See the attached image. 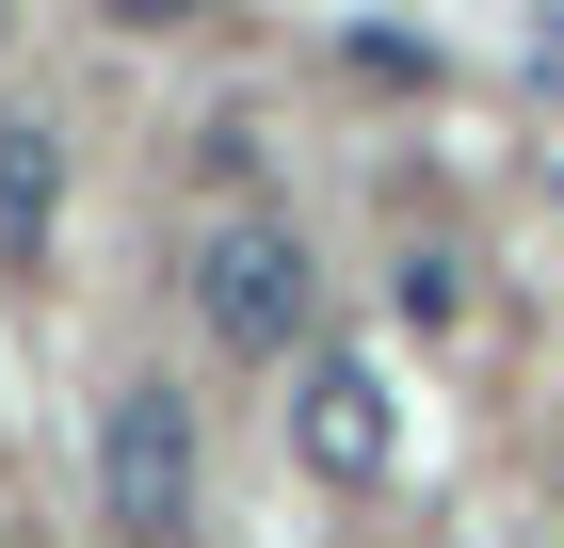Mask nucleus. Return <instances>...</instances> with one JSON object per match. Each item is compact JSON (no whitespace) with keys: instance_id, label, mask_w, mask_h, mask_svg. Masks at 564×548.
<instances>
[{"instance_id":"3","label":"nucleus","mask_w":564,"mask_h":548,"mask_svg":"<svg viewBox=\"0 0 564 548\" xmlns=\"http://www.w3.org/2000/svg\"><path fill=\"white\" fill-rule=\"evenodd\" d=\"M291 436H306L323 484H371V468H388V372H371V355H323V372L291 387Z\"/></svg>"},{"instance_id":"4","label":"nucleus","mask_w":564,"mask_h":548,"mask_svg":"<svg viewBox=\"0 0 564 548\" xmlns=\"http://www.w3.org/2000/svg\"><path fill=\"white\" fill-rule=\"evenodd\" d=\"M48 211H65V162H48V129H0V258H33Z\"/></svg>"},{"instance_id":"1","label":"nucleus","mask_w":564,"mask_h":548,"mask_svg":"<svg viewBox=\"0 0 564 548\" xmlns=\"http://www.w3.org/2000/svg\"><path fill=\"white\" fill-rule=\"evenodd\" d=\"M306 291H323V275H306V243L274 211H226L210 243H194V323H210L226 355H291V339H306Z\"/></svg>"},{"instance_id":"5","label":"nucleus","mask_w":564,"mask_h":548,"mask_svg":"<svg viewBox=\"0 0 564 548\" xmlns=\"http://www.w3.org/2000/svg\"><path fill=\"white\" fill-rule=\"evenodd\" d=\"M113 17H145V33H162V17H194V0H113Z\"/></svg>"},{"instance_id":"2","label":"nucleus","mask_w":564,"mask_h":548,"mask_svg":"<svg viewBox=\"0 0 564 548\" xmlns=\"http://www.w3.org/2000/svg\"><path fill=\"white\" fill-rule=\"evenodd\" d=\"M97 516L130 548H162L177 516H194V404H177V387H113V404H97Z\"/></svg>"}]
</instances>
